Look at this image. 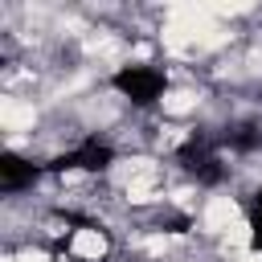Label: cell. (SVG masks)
Masks as SVG:
<instances>
[{
  "instance_id": "2",
  "label": "cell",
  "mask_w": 262,
  "mask_h": 262,
  "mask_svg": "<svg viewBox=\"0 0 262 262\" xmlns=\"http://www.w3.org/2000/svg\"><path fill=\"white\" fill-rule=\"evenodd\" d=\"M111 86H115L127 102L151 106V102H160V94L168 90V74L156 70V66H123V70H115Z\"/></svg>"
},
{
  "instance_id": "6",
  "label": "cell",
  "mask_w": 262,
  "mask_h": 262,
  "mask_svg": "<svg viewBox=\"0 0 262 262\" xmlns=\"http://www.w3.org/2000/svg\"><path fill=\"white\" fill-rule=\"evenodd\" d=\"M250 242H254V250H262V188H258L254 209H250Z\"/></svg>"
},
{
  "instance_id": "3",
  "label": "cell",
  "mask_w": 262,
  "mask_h": 262,
  "mask_svg": "<svg viewBox=\"0 0 262 262\" xmlns=\"http://www.w3.org/2000/svg\"><path fill=\"white\" fill-rule=\"evenodd\" d=\"M111 160H115L111 143H102L98 135H90L78 147H70L66 156H57L49 164V172H102V168H111Z\"/></svg>"
},
{
  "instance_id": "1",
  "label": "cell",
  "mask_w": 262,
  "mask_h": 262,
  "mask_svg": "<svg viewBox=\"0 0 262 262\" xmlns=\"http://www.w3.org/2000/svg\"><path fill=\"white\" fill-rule=\"evenodd\" d=\"M217 147H221V139H217V135H209V131H192V135L176 147V160H180V164H184L201 184H217V180L225 176Z\"/></svg>"
},
{
  "instance_id": "4",
  "label": "cell",
  "mask_w": 262,
  "mask_h": 262,
  "mask_svg": "<svg viewBox=\"0 0 262 262\" xmlns=\"http://www.w3.org/2000/svg\"><path fill=\"white\" fill-rule=\"evenodd\" d=\"M37 172H41L37 164H29V160H20V156H4V160H0V188H4V192H16V188L33 184Z\"/></svg>"
},
{
  "instance_id": "5",
  "label": "cell",
  "mask_w": 262,
  "mask_h": 262,
  "mask_svg": "<svg viewBox=\"0 0 262 262\" xmlns=\"http://www.w3.org/2000/svg\"><path fill=\"white\" fill-rule=\"evenodd\" d=\"M217 139H221V147H233V151H258L262 147V127L258 123H233Z\"/></svg>"
}]
</instances>
